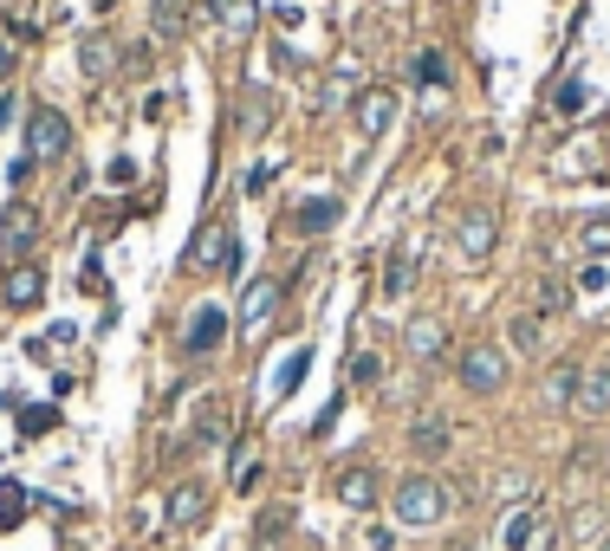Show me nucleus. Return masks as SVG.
<instances>
[{"mask_svg": "<svg viewBox=\"0 0 610 551\" xmlns=\"http://www.w3.org/2000/svg\"><path fill=\"white\" fill-rule=\"evenodd\" d=\"M0 293H7V305H13V312H33L39 298H46V266H39V259L7 266V286H0Z\"/></svg>", "mask_w": 610, "mask_h": 551, "instance_id": "nucleus-9", "label": "nucleus"}, {"mask_svg": "<svg viewBox=\"0 0 610 551\" xmlns=\"http://www.w3.org/2000/svg\"><path fill=\"white\" fill-rule=\"evenodd\" d=\"M7 78H13V39L0 33V85H7Z\"/></svg>", "mask_w": 610, "mask_h": 551, "instance_id": "nucleus-40", "label": "nucleus"}, {"mask_svg": "<svg viewBox=\"0 0 610 551\" xmlns=\"http://www.w3.org/2000/svg\"><path fill=\"white\" fill-rule=\"evenodd\" d=\"M578 370H584V364H565V370H552V376H545V403H552V409L578 396Z\"/></svg>", "mask_w": 610, "mask_h": 551, "instance_id": "nucleus-27", "label": "nucleus"}, {"mask_svg": "<svg viewBox=\"0 0 610 551\" xmlns=\"http://www.w3.org/2000/svg\"><path fill=\"white\" fill-rule=\"evenodd\" d=\"M604 286H610V273H604V266H598V259H591V266L578 273V293H604Z\"/></svg>", "mask_w": 610, "mask_h": 551, "instance_id": "nucleus-35", "label": "nucleus"}, {"mask_svg": "<svg viewBox=\"0 0 610 551\" xmlns=\"http://www.w3.org/2000/svg\"><path fill=\"white\" fill-rule=\"evenodd\" d=\"M117 52H124V46H111L105 33H91L85 46H78V72L91 78V85H98V78H111L117 72Z\"/></svg>", "mask_w": 610, "mask_h": 551, "instance_id": "nucleus-18", "label": "nucleus"}, {"mask_svg": "<svg viewBox=\"0 0 610 551\" xmlns=\"http://www.w3.org/2000/svg\"><path fill=\"white\" fill-rule=\"evenodd\" d=\"M377 376H383V364L371 357V351H357V357H351V383H377Z\"/></svg>", "mask_w": 610, "mask_h": 551, "instance_id": "nucleus-34", "label": "nucleus"}, {"mask_svg": "<svg viewBox=\"0 0 610 551\" xmlns=\"http://www.w3.org/2000/svg\"><path fill=\"white\" fill-rule=\"evenodd\" d=\"M506 351H500V344H468V351H461V364H455V376H461V390H468V396H500V390H506Z\"/></svg>", "mask_w": 610, "mask_h": 551, "instance_id": "nucleus-2", "label": "nucleus"}, {"mask_svg": "<svg viewBox=\"0 0 610 551\" xmlns=\"http://www.w3.org/2000/svg\"><path fill=\"white\" fill-rule=\"evenodd\" d=\"M338 500L351 506V513H371V506H377V468H364V461L344 468L338 474Z\"/></svg>", "mask_w": 610, "mask_h": 551, "instance_id": "nucleus-14", "label": "nucleus"}, {"mask_svg": "<svg viewBox=\"0 0 610 551\" xmlns=\"http://www.w3.org/2000/svg\"><path fill=\"white\" fill-rule=\"evenodd\" d=\"M189 266L195 273H215V279H234L240 273V240H234L228 220H208V234H195Z\"/></svg>", "mask_w": 610, "mask_h": 551, "instance_id": "nucleus-3", "label": "nucleus"}, {"mask_svg": "<svg viewBox=\"0 0 610 551\" xmlns=\"http://www.w3.org/2000/svg\"><path fill=\"white\" fill-rule=\"evenodd\" d=\"M117 66H124V72H137V78H144V72L156 66V39H137V46H124V59H117Z\"/></svg>", "mask_w": 610, "mask_h": 551, "instance_id": "nucleus-32", "label": "nucleus"}, {"mask_svg": "<svg viewBox=\"0 0 610 551\" xmlns=\"http://www.w3.org/2000/svg\"><path fill=\"white\" fill-rule=\"evenodd\" d=\"M150 39L156 46L189 39V0H150Z\"/></svg>", "mask_w": 610, "mask_h": 551, "instance_id": "nucleus-13", "label": "nucleus"}, {"mask_svg": "<svg viewBox=\"0 0 610 551\" xmlns=\"http://www.w3.org/2000/svg\"><path fill=\"white\" fill-rule=\"evenodd\" d=\"M449 422H442V415H422L416 429H410V454H422V461H442V454H449Z\"/></svg>", "mask_w": 610, "mask_h": 551, "instance_id": "nucleus-19", "label": "nucleus"}, {"mask_svg": "<svg viewBox=\"0 0 610 551\" xmlns=\"http://www.w3.org/2000/svg\"><path fill=\"white\" fill-rule=\"evenodd\" d=\"M416 247H396V254H390V266H383V298H390V305H403V298H410V286H416Z\"/></svg>", "mask_w": 610, "mask_h": 551, "instance_id": "nucleus-17", "label": "nucleus"}, {"mask_svg": "<svg viewBox=\"0 0 610 551\" xmlns=\"http://www.w3.org/2000/svg\"><path fill=\"white\" fill-rule=\"evenodd\" d=\"M351 85H357V66H338V72L325 78V91H318V105H344V98H351Z\"/></svg>", "mask_w": 610, "mask_h": 551, "instance_id": "nucleus-30", "label": "nucleus"}, {"mask_svg": "<svg viewBox=\"0 0 610 551\" xmlns=\"http://www.w3.org/2000/svg\"><path fill=\"white\" fill-rule=\"evenodd\" d=\"M442 551H474V545H442Z\"/></svg>", "mask_w": 610, "mask_h": 551, "instance_id": "nucleus-41", "label": "nucleus"}, {"mask_svg": "<svg viewBox=\"0 0 610 551\" xmlns=\"http://www.w3.org/2000/svg\"><path fill=\"white\" fill-rule=\"evenodd\" d=\"M338 220H344V201H332V195H318V201H305L299 215H293V227H299V234H332Z\"/></svg>", "mask_w": 610, "mask_h": 551, "instance_id": "nucleus-21", "label": "nucleus"}, {"mask_svg": "<svg viewBox=\"0 0 610 551\" xmlns=\"http://www.w3.org/2000/svg\"><path fill=\"white\" fill-rule=\"evenodd\" d=\"M591 539H604V506L598 500H584L572 513V525H565V545H591Z\"/></svg>", "mask_w": 610, "mask_h": 551, "instance_id": "nucleus-23", "label": "nucleus"}, {"mask_svg": "<svg viewBox=\"0 0 610 551\" xmlns=\"http://www.w3.org/2000/svg\"><path fill=\"white\" fill-rule=\"evenodd\" d=\"M539 506H520V513H506V525H500V539H506V551H520L527 539H533V525H539Z\"/></svg>", "mask_w": 610, "mask_h": 551, "instance_id": "nucleus-25", "label": "nucleus"}, {"mask_svg": "<svg viewBox=\"0 0 610 551\" xmlns=\"http://www.w3.org/2000/svg\"><path fill=\"white\" fill-rule=\"evenodd\" d=\"M572 409H578V415H610V364H584V370H578Z\"/></svg>", "mask_w": 610, "mask_h": 551, "instance_id": "nucleus-12", "label": "nucleus"}, {"mask_svg": "<svg viewBox=\"0 0 610 551\" xmlns=\"http://www.w3.org/2000/svg\"><path fill=\"white\" fill-rule=\"evenodd\" d=\"M201 519H208V486H201V480H183V486L169 493V525L189 532V525H201Z\"/></svg>", "mask_w": 610, "mask_h": 551, "instance_id": "nucleus-16", "label": "nucleus"}, {"mask_svg": "<svg viewBox=\"0 0 610 551\" xmlns=\"http://www.w3.org/2000/svg\"><path fill=\"white\" fill-rule=\"evenodd\" d=\"M215 7V20H222V33L240 46V39H254V27H260V0H208Z\"/></svg>", "mask_w": 610, "mask_h": 551, "instance_id": "nucleus-15", "label": "nucleus"}, {"mask_svg": "<svg viewBox=\"0 0 610 551\" xmlns=\"http://www.w3.org/2000/svg\"><path fill=\"white\" fill-rule=\"evenodd\" d=\"M195 441H201V447H222V441H228V403L208 396V403L195 409Z\"/></svg>", "mask_w": 610, "mask_h": 551, "instance_id": "nucleus-22", "label": "nucleus"}, {"mask_svg": "<svg viewBox=\"0 0 610 551\" xmlns=\"http://www.w3.org/2000/svg\"><path fill=\"white\" fill-rule=\"evenodd\" d=\"M390 513H396V525H442L449 519V486L442 480H429V474H410L396 493H390Z\"/></svg>", "mask_w": 610, "mask_h": 551, "instance_id": "nucleus-1", "label": "nucleus"}, {"mask_svg": "<svg viewBox=\"0 0 610 551\" xmlns=\"http://www.w3.org/2000/svg\"><path fill=\"white\" fill-rule=\"evenodd\" d=\"M39 234H46V220H39L33 201H7V215H0V259L20 266L39 247Z\"/></svg>", "mask_w": 610, "mask_h": 551, "instance_id": "nucleus-6", "label": "nucleus"}, {"mask_svg": "<svg viewBox=\"0 0 610 551\" xmlns=\"http://www.w3.org/2000/svg\"><path fill=\"white\" fill-rule=\"evenodd\" d=\"M422 85H442V52H422Z\"/></svg>", "mask_w": 610, "mask_h": 551, "instance_id": "nucleus-38", "label": "nucleus"}, {"mask_svg": "<svg viewBox=\"0 0 610 551\" xmlns=\"http://www.w3.org/2000/svg\"><path fill=\"white\" fill-rule=\"evenodd\" d=\"M552 110H559V117H578V110H584V85H559V91H552Z\"/></svg>", "mask_w": 610, "mask_h": 551, "instance_id": "nucleus-33", "label": "nucleus"}, {"mask_svg": "<svg viewBox=\"0 0 610 551\" xmlns=\"http://www.w3.org/2000/svg\"><path fill=\"white\" fill-rule=\"evenodd\" d=\"M520 551H559V532H552V525L539 519V525H533V539H527V545H520Z\"/></svg>", "mask_w": 610, "mask_h": 551, "instance_id": "nucleus-36", "label": "nucleus"}, {"mask_svg": "<svg viewBox=\"0 0 610 551\" xmlns=\"http://www.w3.org/2000/svg\"><path fill=\"white\" fill-rule=\"evenodd\" d=\"M494 240H500V215L488 208V201L461 208V220H455V254H461V266H481V259L494 254Z\"/></svg>", "mask_w": 610, "mask_h": 551, "instance_id": "nucleus-5", "label": "nucleus"}, {"mask_svg": "<svg viewBox=\"0 0 610 551\" xmlns=\"http://www.w3.org/2000/svg\"><path fill=\"white\" fill-rule=\"evenodd\" d=\"M234 124H240V137H267V130H273V91H267V85H240Z\"/></svg>", "mask_w": 610, "mask_h": 551, "instance_id": "nucleus-11", "label": "nucleus"}, {"mask_svg": "<svg viewBox=\"0 0 610 551\" xmlns=\"http://www.w3.org/2000/svg\"><path fill=\"white\" fill-rule=\"evenodd\" d=\"M222 337H228V312H222V305H195L189 325H183V351H189V357H208Z\"/></svg>", "mask_w": 610, "mask_h": 551, "instance_id": "nucleus-8", "label": "nucleus"}, {"mask_svg": "<svg viewBox=\"0 0 610 551\" xmlns=\"http://www.w3.org/2000/svg\"><path fill=\"white\" fill-rule=\"evenodd\" d=\"M377 7H396V0H377Z\"/></svg>", "mask_w": 610, "mask_h": 551, "instance_id": "nucleus-42", "label": "nucleus"}, {"mask_svg": "<svg viewBox=\"0 0 610 551\" xmlns=\"http://www.w3.org/2000/svg\"><path fill=\"white\" fill-rule=\"evenodd\" d=\"M279 298H286V286H279V279H254V286L240 293V337H247V344L273 331V318H279Z\"/></svg>", "mask_w": 610, "mask_h": 551, "instance_id": "nucleus-7", "label": "nucleus"}, {"mask_svg": "<svg viewBox=\"0 0 610 551\" xmlns=\"http://www.w3.org/2000/svg\"><path fill=\"white\" fill-rule=\"evenodd\" d=\"M494 493H500V500H513V493H527V474H520V468H513V474H500V480H494Z\"/></svg>", "mask_w": 610, "mask_h": 551, "instance_id": "nucleus-37", "label": "nucleus"}, {"mask_svg": "<svg viewBox=\"0 0 610 551\" xmlns=\"http://www.w3.org/2000/svg\"><path fill=\"white\" fill-rule=\"evenodd\" d=\"M254 480H260V447H240V454H234V486L254 493Z\"/></svg>", "mask_w": 610, "mask_h": 551, "instance_id": "nucleus-31", "label": "nucleus"}, {"mask_svg": "<svg viewBox=\"0 0 610 551\" xmlns=\"http://www.w3.org/2000/svg\"><path fill=\"white\" fill-rule=\"evenodd\" d=\"M27 156H46V163L72 156V124H66V110L59 105H33L27 110Z\"/></svg>", "mask_w": 610, "mask_h": 551, "instance_id": "nucleus-4", "label": "nucleus"}, {"mask_svg": "<svg viewBox=\"0 0 610 551\" xmlns=\"http://www.w3.org/2000/svg\"><path fill=\"white\" fill-rule=\"evenodd\" d=\"M578 240H584V254H610V215H591L578 227Z\"/></svg>", "mask_w": 610, "mask_h": 551, "instance_id": "nucleus-29", "label": "nucleus"}, {"mask_svg": "<svg viewBox=\"0 0 610 551\" xmlns=\"http://www.w3.org/2000/svg\"><path fill=\"white\" fill-rule=\"evenodd\" d=\"M279 532H286V513H279V506H273V513L260 519V539H279Z\"/></svg>", "mask_w": 610, "mask_h": 551, "instance_id": "nucleus-39", "label": "nucleus"}, {"mask_svg": "<svg viewBox=\"0 0 610 551\" xmlns=\"http://www.w3.org/2000/svg\"><path fill=\"white\" fill-rule=\"evenodd\" d=\"M305 364H312V351H286V357H279V376H273V396H293V383H299L305 376Z\"/></svg>", "mask_w": 610, "mask_h": 551, "instance_id": "nucleus-26", "label": "nucleus"}, {"mask_svg": "<svg viewBox=\"0 0 610 551\" xmlns=\"http://www.w3.org/2000/svg\"><path fill=\"white\" fill-rule=\"evenodd\" d=\"M604 461H610V447H604Z\"/></svg>", "mask_w": 610, "mask_h": 551, "instance_id": "nucleus-44", "label": "nucleus"}, {"mask_svg": "<svg viewBox=\"0 0 610 551\" xmlns=\"http://www.w3.org/2000/svg\"><path fill=\"white\" fill-rule=\"evenodd\" d=\"M20 519H27V493H20L13 480H0V532H13Z\"/></svg>", "mask_w": 610, "mask_h": 551, "instance_id": "nucleus-28", "label": "nucleus"}, {"mask_svg": "<svg viewBox=\"0 0 610 551\" xmlns=\"http://www.w3.org/2000/svg\"><path fill=\"white\" fill-rule=\"evenodd\" d=\"M506 325H513V351H539V344H545L539 312H506Z\"/></svg>", "mask_w": 610, "mask_h": 551, "instance_id": "nucleus-24", "label": "nucleus"}, {"mask_svg": "<svg viewBox=\"0 0 610 551\" xmlns=\"http://www.w3.org/2000/svg\"><path fill=\"white\" fill-rule=\"evenodd\" d=\"M403 344H410V357H442L449 331H442V318H410L403 325Z\"/></svg>", "mask_w": 610, "mask_h": 551, "instance_id": "nucleus-20", "label": "nucleus"}, {"mask_svg": "<svg viewBox=\"0 0 610 551\" xmlns=\"http://www.w3.org/2000/svg\"><path fill=\"white\" fill-rule=\"evenodd\" d=\"M598 551H610V539H604V545H598Z\"/></svg>", "mask_w": 610, "mask_h": 551, "instance_id": "nucleus-43", "label": "nucleus"}, {"mask_svg": "<svg viewBox=\"0 0 610 551\" xmlns=\"http://www.w3.org/2000/svg\"><path fill=\"white\" fill-rule=\"evenodd\" d=\"M390 124H396V91H390V85H371V91H357V130H364L371 144H377Z\"/></svg>", "mask_w": 610, "mask_h": 551, "instance_id": "nucleus-10", "label": "nucleus"}]
</instances>
